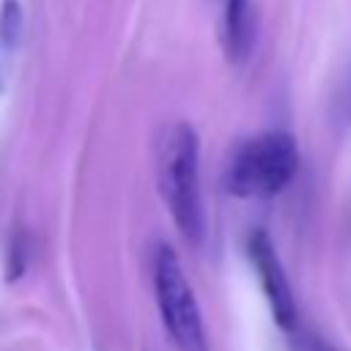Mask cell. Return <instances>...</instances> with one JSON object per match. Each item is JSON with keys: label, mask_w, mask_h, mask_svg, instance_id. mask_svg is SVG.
I'll return each instance as SVG.
<instances>
[{"label": "cell", "mask_w": 351, "mask_h": 351, "mask_svg": "<svg viewBox=\"0 0 351 351\" xmlns=\"http://www.w3.org/2000/svg\"><path fill=\"white\" fill-rule=\"evenodd\" d=\"M22 36V5L19 0H3L0 5V38L5 47H16Z\"/></svg>", "instance_id": "7"}, {"label": "cell", "mask_w": 351, "mask_h": 351, "mask_svg": "<svg viewBox=\"0 0 351 351\" xmlns=\"http://www.w3.org/2000/svg\"><path fill=\"white\" fill-rule=\"evenodd\" d=\"M293 351H343L337 346H332L329 340H324L321 335H313V332H299L293 329V340H291Z\"/></svg>", "instance_id": "8"}, {"label": "cell", "mask_w": 351, "mask_h": 351, "mask_svg": "<svg viewBox=\"0 0 351 351\" xmlns=\"http://www.w3.org/2000/svg\"><path fill=\"white\" fill-rule=\"evenodd\" d=\"M159 184L167 211L189 247L206 239V208L197 170V134L186 121L167 126L159 143Z\"/></svg>", "instance_id": "1"}, {"label": "cell", "mask_w": 351, "mask_h": 351, "mask_svg": "<svg viewBox=\"0 0 351 351\" xmlns=\"http://www.w3.org/2000/svg\"><path fill=\"white\" fill-rule=\"evenodd\" d=\"M30 263V236L25 230H16L8 241V252H5V280L16 282L19 277H25Z\"/></svg>", "instance_id": "6"}, {"label": "cell", "mask_w": 351, "mask_h": 351, "mask_svg": "<svg viewBox=\"0 0 351 351\" xmlns=\"http://www.w3.org/2000/svg\"><path fill=\"white\" fill-rule=\"evenodd\" d=\"M222 44L233 63H244L255 44V16L250 0H225Z\"/></svg>", "instance_id": "5"}, {"label": "cell", "mask_w": 351, "mask_h": 351, "mask_svg": "<svg viewBox=\"0 0 351 351\" xmlns=\"http://www.w3.org/2000/svg\"><path fill=\"white\" fill-rule=\"evenodd\" d=\"M247 252H250V261L258 271V280H261V288L266 293L274 324L285 332H293L296 321H299L296 318V299H293L291 282L285 277V269L277 258V250H274L269 233L266 230H252L250 239H247Z\"/></svg>", "instance_id": "4"}, {"label": "cell", "mask_w": 351, "mask_h": 351, "mask_svg": "<svg viewBox=\"0 0 351 351\" xmlns=\"http://www.w3.org/2000/svg\"><path fill=\"white\" fill-rule=\"evenodd\" d=\"M299 170V145L288 132H263L244 140L228 165V192L236 197L280 195Z\"/></svg>", "instance_id": "2"}, {"label": "cell", "mask_w": 351, "mask_h": 351, "mask_svg": "<svg viewBox=\"0 0 351 351\" xmlns=\"http://www.w3.org/2000/svg\"><path fill=\"white\" fill-rule=\"evenodd\" d=\"M154 293L167 337L178 351H208L206 324L181 258L165 241L154 247Z\"/></svg>", "instance_id": "3"}]
</instances>
